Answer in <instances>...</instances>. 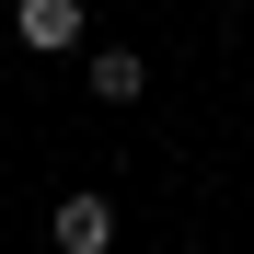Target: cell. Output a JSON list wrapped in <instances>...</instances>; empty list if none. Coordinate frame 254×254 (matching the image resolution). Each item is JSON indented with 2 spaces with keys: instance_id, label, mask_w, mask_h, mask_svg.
Here are the masks:
<instances>
[{
  "instance_id": "obj_1",
  "label": "cell",
  "mask_w": 254,
  "mask_h": 254,
  "mask_svg": "<svg viewBox=\"0 0 254 254\" xmlns=\"http://www.w3.org/2000/svg\"><path fill=\"white\" fill-rule=\"evenodd\" d=\"M47 243H58V254H116V208H104L93 185H69L58 220H47Z\"/></svg>"
},
{
  "instance_id": "obj_2",
  "label": "cell",
  "mask_w": 254,
  "mask_h": 254,
  "mask_svg": "<svg viewBox=\"0 0 254 254\" xmlns=\"http://www.w3.org/2000/svg\"><path fill=\"white\" fill-rule=\"evenodd\" d=\"M81 23H93L81 0H23V12H12V35H23L35 58H69V47H81Z\"/></svg>"
},
{
  "instance_id": "obj_3",
  "label": "cell",
  "mask_w": 254,
  "mask_h": 254,
  "mask_svg": "<svg viewBox=\"0 0 254 254\" xmlns=\"http://www.w3.org/2000/svg\"><path fill=\"white\" fill-rule=\"evenodd\" d=\"M139 81H150L139 47H104V58H93V104H139Z\"/></svg>"
}]
</instances>
